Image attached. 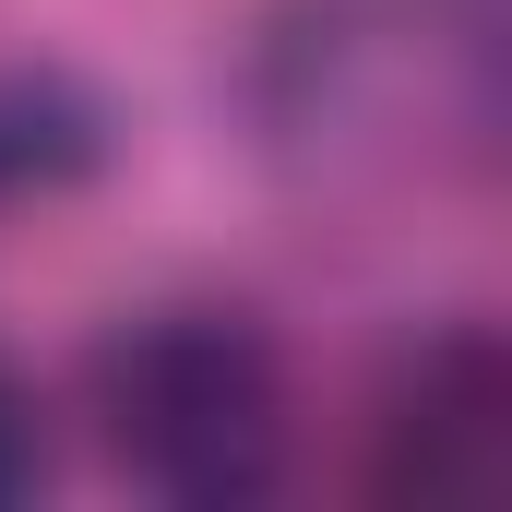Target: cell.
I'll use <instances>...</instances> for the list:
<instances>
[{"label":"cell","mask_w":512,"mask_h":512,"mask_svg":"<svg viewBox=\"0 0 512 512\" xmlns=\"http://www.w3.org/2000/svg\"><path fill=\"white\" fill-rule=\"evenodd\" d=\"M48 477V429H36V393L0 370V501H24Z\"/></svg>","instance_id":"obj_3"},{"label":"cell","mask_w":512,"mask_h":512,"mask_svg":"<svg viewBox=\"0 0 512 512\" xmlns=\"http://www.w3.org/2000/svg\"><path fill=\"white\" fill-rule=\"evenodd\" d=\"M96 417L155 501L239 512L286 465V358L251 310H143L96 346Z\"/></svg>","instance_id":"obj_1"},{"label":"cell","mask_w":512,"mask_h":512,"mask_svg":"<svg viewBox=\"0 0 512 512\" xmlns=\"http://www.w3.org/2000/svg\"><path fill=\"white\" fill-rule=\"evenodd\" d=\"M370 489L441 512L512 489V358L489 334H429L393 358L382 417H370Z\"/></svg>","instance_id":"obj_2"}]
</instances>
